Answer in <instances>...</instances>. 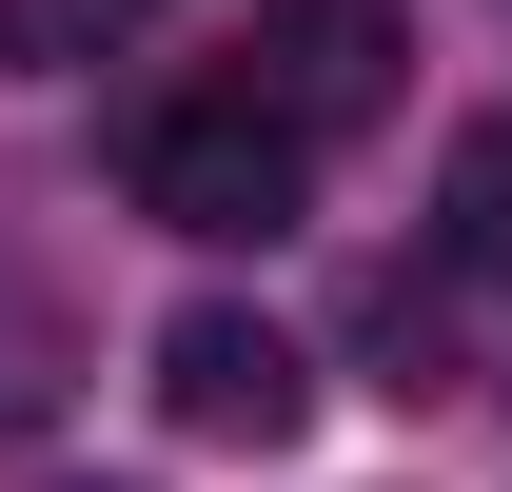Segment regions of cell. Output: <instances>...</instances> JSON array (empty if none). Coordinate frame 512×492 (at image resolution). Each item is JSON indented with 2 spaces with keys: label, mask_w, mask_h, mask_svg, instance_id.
<instances>
[{
  "label": "cell",
  "mask_w": 512,
  "mask_h": 492,
  "mask_svg": "<svg viewBox=\"0 0 512 492\" xmlns=\"http://www.w3.org/2000/svg\"><path fill=\"white\" fill-rule=\"evenodd\" d=\"M158 414L217 433V453H276V433L316 414V355H296L256 296H197V315H158Z\"/></svg>",
  "instance_id": "2"
},
{
  "label": "cell",
  "mask_w": 512,
  "mask_h": 492,
  "mask_svg": "<svg viewBox=\"0 0 512 492\" xmlns=\"http://www.w3.org/2000/svg\"><path fill=\"white\" fill-rule=\"evenodd\" d=\"M138 0H0V60H40V79H79L99 40H119Z\"/></svg>",
  "instance_id": "5"
},
{
  "label": "cell",
  "mask_w": 512,
  "mask_h": 492,
  "mask_svg": "<svg viewBox=\"0 0 512 492\" xmlns=\"http://www.w3.org/2000/svg\"><path fill=\"white\" fill-rule=\"evenodd\" d=\"M256 99L296 138H355L394 99V0H276V60H256Z\"/></svg>",
  "instance_id": "3"
},
{
  "label": "cell",
  "mask_w": 512,
  "mask_h": 492,
  "mask_svg": "<svg viewBox=\"0 0 512 492\" xmlns=\"http://www.w3.org/2000/svg\"><path fill=\"white\" fill-rule=\"evenodd\" d=\"M434 217H453V256H473V276H512V119H473V138H453Z\"/></svg>",
  "instance_id": "4"
},
{
  "label": "cell",
  "mask_w": 512,
  "mask_h": 492,
  "mask_svg": "<svg viewBox=\"0 0 512 492\" xmlns=\"http://www.w3.org/2000/svg\"><path fill=\"white\" fill-rule=\"evenodd\" d=\"M138 217L197 237V256H276L296 217H316V138L276 119L256 79H197V99L138 119Z\"/></svg>",
  "instance_id": "1"
}]
</instances>
